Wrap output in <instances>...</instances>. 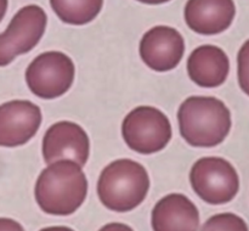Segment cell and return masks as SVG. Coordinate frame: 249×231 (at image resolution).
Here are the masks:
<instances>
[{"mask_svg": "<svg viewBox=\"0 0 249 231\" xmlns=\"http://www.w3.org/2000/svg\"><path fill=\"white\" fill-rule=\"evenodd\" d=\"M87 195V175L72 160L50 163L41 170L34 187L36 203L50 215H71L84 203Z\"/></svg>", "mask_w": 249, "mask_h": 231, "instance_id": "obj_1", "label": "cell"}, {"mask_svg": "<svg viewBox=\"0 0 249 231\" xmlns=\"http://www.w3.org/2000/svg\"><path fill=\"white\" fill-rule=\"evenodd\" d=\"M180 134L194 147H214L223 142L232 125L231 112L213 96H190L178 111Z\"/></svg>", "mask_w": 249, "mask_h": 231, "instance_id": "obj_2", "label": "cell"}, {"mask_svg": "<svg viewBox=\"0 0 249 231\" xmlns=\"http://www.w3.org/2000/svg\"><path fill=\"white\" fill-rule=\"evenodd\" d=\"M150 190V177L142 164L121 158L104 168L97 181V195L109 211L125 213L140 206Z\"/></svg>", "mask_w": 249, "mask_h": 231, "instance_id": "obj_3", "label": "cell"}, {"mask_svg": "<svg viewBox=\"0 0 249 231\" xmlns=\"http://www.w3.org/2000/svg\"><path fill=\"white\" fill-rule=\"evenodd\" d=\"M172 134L169 118L153 106L135 107L122 123V135L126 146L141 155L162 151L169 143Z\"/></svg>", "mask_w": 249, "mask_h": 231, "instance_id": "obj_4", "label": "cell"}, {"mask_svg": "<svg viewBox=\"0 0 249 231\" xmlns=\"http://www.w3.org/2000/svg\"><path fill=\"white\" fill-rule=\"evenodd\" d=\"M190 182L199 198L215 206L231 202L240 190V178L235 167L221 157L196 160L190 172Z\"/></svg>", "mask_w": 249, "mask_h": 231, "instance_id": "obj_5", "label": "cell"}, {"mask_svg": "<svg viewBox=\"0 0 249 231\" xmlns=\"http://www.w3.org/2000/svg\"><path fill=\"white\" fill-rule=\"evenodd\" d=\"M75 66L61 51H46L36 56L26 70V83L36 96L53 100L65 95L72 87Z\"/></svg>", "mask_w": 249, "mask_h": 231, "instance_id": "obj_6", "label": "cell"}, {"mask_svg": "<svg viewBox=\"0 0 249 231\" xmlns=\"http://www.w3.org/2000/svg\"><path fill=\"white\" fill-rule=\"evenodd\" d=\"M48 17L38 5L22 7L0 34V67L10 65L22 53L36 48L45 33Z\"/></svg>", "mask_w": 249, "mask_h": 231, "instance_id": "obj_7", "label": "cell"}, {"mask_svg": "<svg viewBox=\"0 0 249 231\" xmlns=\"http://www.w3.org/2000/svg\"><path fill=\"white\" fill-rule=\"evenodd\" d=\"M41 152L48 164L60 160H72L84 167L90 155L89 136L74 122H57L46 130Z\"/></svg>", "mask_w": 249, "mask_h": 231, "instance_id": "obj_8", "label": "cell"}, {"mask_svg": "<svg viewBox=\"0 0 249 231\" xmlns=\"http://www.w3.org/2000/svg\"><path fill=\"white\" fill-rule=\"evenodd\" d=\"M39 106L28 100H12L0 105V146L17 147L28 142L40 128Z\"/></svg>", "mask_w": 249, "mask_h": 231, "instance_id": "obj_9", "label": "cell"}, {"mask_svg": "<svg viewBox=\"0 0 249 231\" xmlns=\"http://www.w3.org/2000/svg\"><path fill=\"white\" fill-rule=\"evenodd\" d=\"M139 50L141 60L148 68L156 72H168L181 62L185 40L175 28L157 26L143 34Z\"/></svg>", "mask_w": 249, "mask_h": 231, "instance_id": "obj_10", "label": "cell"}, {"mask_svg": "<svg viewBox=\"0 0 249 231\" xmlns=\"http://www.w3.org/2000/svg\"><path fill=\"white\" fill-rule=\"evenodd\" d=\"M153 231H198L199 212L182 194H169L156 203L151 215Z\"/></svg>", "mask_w": 249, "mask_h": 231, "instance_id": "obj_11", "label": "cell"}, {"mask_svg": "<svg viewBox=\"0 0 249 231\" xmlns=\"http://www.w3.org/2000/svg\"><path fill=\"white\" fill-rule=\"evenodd\" d=\"M236 15L233 0H189L185 21L194 32L214 36L226 31Z\"/></svg>", "mask_w": 249, "mask_h": 231, "instance_id": "obj_12", "label": "cell"}, {"mask_svg": "<svg viewBox=\"0 0 249 231\" xmlns=\"http://www.w3.org/2000/svg\"><path fill=\"white\" fill-rule=\"evenodd\" d=\"M230 72V60L223 49L202 45L187 58V73L195 84L202 88H218L225 83Z\"/></svg>", "mask_w": 249, "mask_h": 231, "instance_id": "obj_13", "label": "cell"}, {"mask_svg": "<svg viewBox=\"0 0 249 231\" xmlns=\"http://www.w3.org/2000/svg\"><path fill=\"white\" fill-rule=\"evenodd\" d=\"M50 5L62 22L83 26L96 18L104 0H50Z\"/></svg>", "mask_w": 249, "mask_h": 231, "instance_id": "obj_14", "label": "cell"}, {"mask_svg": "<svg viewBox=\"0 0 249 231\" xmlns=\"http://www.w3.org/2000/svg\"><path fill=\"white\" fill-rule=\"evenodd\" d=\"M201 231H249L247 223L233 213H220L211 216Z\"/></svg>", "mask_w": 249, "mask_h": 231, "instance_id": "obj_15", "label": "cell"}, {"mask_svg": "<svg viewBox=\"0 0 249 231\" xmlns=\"http://www.w3.org/2000/svg\"><path fill=\"white\" fill-rule=\"evenodd\" d=\"M237 77L241 89L249 96V40L246 41L238 51Z\"/></svg>", "mask_w": 249, "mask_h": 231, "instance_id": "obj_16", "label": "cell"}, {"mask_svg": "<svg viewBox=\"0 0 249 231\" xmlns=\"http://www.w3.org/2000/svg\"><path fill=\"white\" fill-rule=\"evenodd\" d=\"M0 231H24V229L14 219L0 218Z\"/></svg>", "mask_w": 249, "mask_h": 231, "instance_id": "obj_17", "label": "cell"}, {"mask_svg": "<svg viewBox=\"0 0 249 231\" xmlns=\"http://www.w3.org/2000/svg\"><path fill=\"white\" fill-rule=\"evenodd\" d=\"M99 231H134L129 225L123 223H108L102 226Z\"/></svg>", "mask_w": 249, "mask_h": 231, "instance_id": "obj_18", "label": "cell"}, {"mask_svg": "<svg viewBox=\"0 0 249 231\" xmlns=\"http://www.w3.org/2000/svg\"><path fill=\"white\" fill-rule=\"evenodd\" d=\"M40 231H74L73 229L67 226H49V228L41 229Z\"/></svg>", "mask_w": 249, "mask_h": 231, "instance_id": "obj_19", "label": "cell"}, {"mask_svg": "<svg viewBox=\"0 0 249 231\" xmlns=\"http://www.w3.org/2000/svg\"><path fill=\"white\" fill-rule=\"evenodd\" d=\"M7 9V0H0V22L4 18Z\"/></svg>", "mask_w": 249, "mask_h": 231, "instance_id": "obj_20", "label": "cell"}, {"mask_svg": "<svg viewBox=\"0 0 249 231\" xmlns=\"http://www.w3.org/2000/svg\"><path fill=\"white\" fill-rule=\"evenodd\" d=\"M138 1H140V2H143V4L157 5V4H163V2L170 1V0H138Z\"/></svg>", "mask_w": 249, "mask_h": 231, "instance_id": "obj_21", "label": "cell"}]
</instances>
